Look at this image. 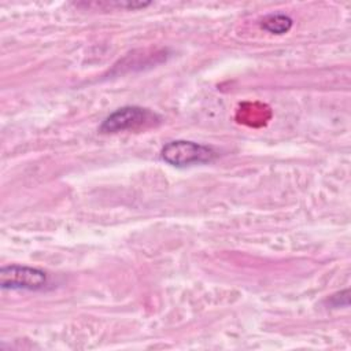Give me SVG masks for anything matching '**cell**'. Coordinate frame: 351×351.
I'll use <instances>...</instances> for the list:
<instances>
[{"label": "cell", "instance_id": "cell-1", "mask_svg": "<svg viewBox=\"0 0 351 351\" xmlns=\"http://www.w3.org/2000/svg\"><path fill=\"white\" fill-rule=\"evenodd\" d=\"M162 159L177 167H185L192 165L208 163L215 159L217 152L207 145L186 141V140H176L167 143L160 151Z\"/></svg>", "mask_w": 351, "mask_h": 351}, {"label": "cell", "instance_id": "cell-2", "mask_svg": "<svg viewBox=\"0 0 351 351\" xmlns=\"http://www.w3.org/2000/svg\"><path fill=\"white\" fill-rule=\"evenodd\" d=\"M158 121V115L148 108L137 106H126L111 112L101 123V133H117L129 129H137L141 126L152 125Z\"/></svg>", "mask_w": 351, "mask_h": 351}, {"label": "cell", "instance_id": "cell-3", "mask_svg": "<svg viewBox=\"0 0 351 351\" xmlns=\"http://www.w3.org/2000/svg\"><path fill=\"white\" fill-rule=\"evenodd\" d=\"M0 285L3 289L40 291L48 285V274L36 267L11 265L1 267Z\"/></svg>", "mask_w": 351, "mask_h": 351}, {"label": "cell", "instance_id": "cell-4", "mask_svg": "<svg viewBox=\"0 0 351 351\" xmlns=\"http://www.w3.org/2000/svg\"><path fill=\"white\" fill-rule=\"evenodd\" d=\"M261 26L269 33L284 34L291 29L292 19L284 14H270L262 19Z\"/></svg>", "mask_w": 351, "mask_h": 351}, {"label": "cell", "instance_id": "cell-5", "mask_svg": "<svg viewBox=\"0 0 351 351\" xmlns=\"http://www.w3.org/2000/svg\"><path fill=\"white\" fill-rule=\"evenodd\" d=\"M328 304L330 307H341V306H348L350 298H348V289H344L341 292H337L335 295H332L328 300Z\"/></svg>", "mask_w": 351, "mask_h": 351}]
</instances>
